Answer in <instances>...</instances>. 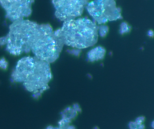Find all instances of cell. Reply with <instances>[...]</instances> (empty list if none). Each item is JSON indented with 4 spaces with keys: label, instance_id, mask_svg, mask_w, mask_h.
<instances>
[{
    "label": "cell",
    "instance_id": "11",
    "mask_svg": "<svg viewBox=\"0 0 154 129\" xmlns=\"http://www.w3.org/2000/svg\"><path fill=\"white\" fill-rule=\"evenodd\" d=\"M129 127L132 129H143L145 128V125L143 124L139 125L135 122V121L131 122L128 125Z\"/></svg>",
    "mask_w": 154,
    "mask_h": 129
},
{
    "label": "cell",
    "instance_id": "5",
    "mask_svg": "<svg viewBox=\"0 0 154 129\" xmlns=\"http://www.w3.org/2000/svg\"><path fill=\"white\" fill-rule=\"evenodd\" d=\"M90 0H52L55 16L61 22L74 19L82 14Z\"/></svg>",
    "mask_w": 154,
    "mask_h": 129
},
{
    "label": "cell",
    "instance_id": "2",
    "mask_svg": "<svg viewBox=\"0 0 154 129\" xmlns=\"http://www.w3.org/2000/svg\"><path fill=\"white\" fill-rule=\"evenodd\" d=\"M98 26L87 17L65 21L61 28L55 31L64 45L73 48H87L93 46L98 39Z\"/></svg>",
    "mask_w": 154,
    "mask_h": 129
},
{
    "label": "cell",
    "instance_id": "13",
    "mask_svg": "<svg viewBox=\"0 0 154 129\" xmlns=\"http://www.w3.org/2000/svg\"><path fill=\"white\" fill-rule=\"evenodd\" d=\"M0 66L2 69L6 70L8 68V63L4 58H2L0 60Z\"/></svg>",
    "mask_w": 154,
    "mask_h": 129
},
{
    "label": "cell",
    "instance_id": "3",
    "mask_svg": "<svg viewBox=\"0 0 154 129\" xmlns=\"http://www.w3.org/2000/svg\"><path fill=\"white\" fill-rule=\"evenodd\" d=\"M64 45L49 24H41L39 34L31 52L36 57L50 64L58 58Z\"/></svg>",
    "mask_w": 154,
    "mask_h": 129
},
{
    "label": "cell",
    "instance_id": "9",
    "mask_svg": "<svg viewBox=\"0 0 154 129\" xmlns=\"http://www.w3.org/2000/svg\"><path fill=\"white\" fill-rule=\"evenodd\" d=\"M131 27L128 23L125 22H123L120 25V34H127L131 30Z\"/></svg>",
    "mask_w": 154,
    "mask_h": 129
},
{
    "label": "cell",
    "instance_id": "10",
    "mask_svg": "<svg viewBox=\"0 0 154 129\" xmlns=\"http://www.w3.org/2000/svg\"><path fill=\"white\" fill-rule=\"evenodd\" d=\"M108 32H109V28L106 25H101L99 26L98 34L100 37H105L108 34Z\"/></svg>",
    "mask_w": 154,
    "mask_h": 129
},
{
    "label": "cell",
    "instance_id": "12",
    "mask_svg": "<svg viewBox=\"0 0 154 129\" xmlns=\"http://www.w3.org/2000/svg\"><path fill=\"white\" fill-rule=\"evenodd\" d=\"M70 54H72L76 56H78L81 53V49H79L73 48V49H69L67 51Z\"/></svg>",
    "mask_w": 154,
    "mask_h": 129
},
{
    "label": "cell",
    "instance_id": "14",
    "mask_svg": "<svg viewBox=\"0 0 154 129\" xmlns=\"http://www.w3.org/2000/svg\"><path fill=\"white\" fill-rule=\"evenodd\" d=\"M145 120V118L143 116H140L136 118L135 120V122L138 125H141L143 124V122Z\"/></svg>",
    "mask_w": 154,
    "mask_h": 129
},
{
    "label": "cell",
    "instance_id": "6",
    "mask_svg": "<svg viewBox=\"0 0 154 129\" xmlns=\"http://www.w3.org/2000/svg\"><path fill=\"white\" fill-rule=\"evenodd\" d=\"M34 0H0L4 10L6 18L12 22L29 17L32 13V5Z\"/></svg>",
    "mask_w": 154,
    "mask_h": 129
},
{
    "label": "cell",
    "instance_id": "7",
    "mask_svg": "<svg viewBox=\"0 0 154 129\" xmlns=\"http://www.w3.org/2000/svg\"><path fill=\"white\" fill-rule=\"evenodd\" d=\"M77 111L72 107L68 108L61 112V120L58 122V127L54 129H74V127L70 125L71 121L75 118L77 114Z\"/></svg>",
    "mask_w": 154,
    "mask_h": 129
},
{
    "label": "cell",
    "instance_id": "16",
    "mask_svg": "<svg viewBox=\"0 0 154 129\" xmlns=\"http://www.w3.org/2000/svg\"><path fill=\"white\" fill-rule=\"evenodd\" d=\"M151 127H152V128H154V120L153 121V122H152V123H151Z\"/></svg>",
    "mask_w": 154,
    "mask_h": 129
},
{
    "label": "cell",
    "instance_id": "15",
    "mask_svg": "<svg viewBox=\"0 0 154 129\" xmlns=\"http://www.w3.org/2000/svg\"><path fill=\"white\" fill-rule=\"evenodd\" d=\"M147 35L149 37L152 38L154 36V32L151 30H150L148 31V32H147Z\"/></svg>",
    "mask_w": 154,
    "mask_h": 129
},
{
    "label": "cell",
    "instance_id": "4",
    "mask_svg": "<svg viewBox=\"0 0 154 129\" xmlns=\"http://www.w3.org/2000/svg\"><path fill=\"white\" fill-rule=\"evenodd\" d=\"M93 21L99 25L122 18L121 10L115 0H93L86 7Z\"/></svg>",
    "mask_w": 154,
    "mask_h": 129
},
{
    "label": "cell",
    "instance_id": "8",
    "mask_svg": "<svg viewBox=\"0 0 154 129\" xmlns=\"http://www.w3.org/2000/svg\"><path fill=\"white\" fill-rule=\"evenodd\" d=\"M106 54V49L101 46H97L90 50L87 54V60L91 62L102 60Z\"/></svg>",
    "mask_w": 154,
    "mask_h": 129
},
{
    "label": "cell",
    "instance_id": "1",
    "mask_svg": "<svg viewBox=\"0 0 154 129\" xmlns=\"http://www.w3.org/2000/svg\"><path fill=\"white\" fill-rule=\"evenodd\" d=\"M52 78L50 63L34 57H25L17 63L11 75V81L21 83L35 99L49 88Z\"/></svg>",
    "mask_w": 154,
    "mask_h": 129
}]
</instances>
